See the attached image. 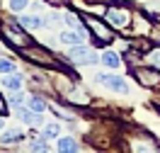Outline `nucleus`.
<instances>
[{"mask_svg":"<svg viewBox=\"0 0 160 153\" xmlns=\"http://www.w3.org/2000/svg\"><path fill=\"white\" fill-rule=\"evenodd\" d=\"M58 151H63V153H70V151H78V141L75 139H58Z\"/></svg>","mask_w":160,"mask_h":153,"instance_id":"obj_15","label":"nucleus"},{"mask_svg":"<svg viewBox=\"0 0 160 153\" xmlns=\"http://www.w3.org/2000/svg\"><path fill=\"white\" fill-rule=\"evenodd\" d=\"M97 83H102L104 88H109V90H114V92H126L129 90L126 83L121 80L119 75H109V73H100V75H97Z\"/></svg>","mask_w":160,"mask_h":153,"instance_id":"obj_5","label":"nucleus"},{"mask_svg":"<svg viewBox=\"0 0 160 153\" xmlns=\"http://www.w3.org/2000/svg\"><path fill=\"white\" fill-rule=\"evenodd\" d=\"M49 3H61V0H49Z\"/></svg>","mask_w":160,"mask_h":153,"instance_id":"obj_25","label":"nucleus"},{"mask_svg":"<svg viewBox=\"0 0 160 153\" xmlns=\"http://www.w3.org/2000/svg\"><path fill=\"white\" fill-rule=\"evenodd\" d=\"M102 63H104L107 68H119L121 59H119V54H114V51H104V54H102Z\"/></svg>","mask_w":160,"mask_h":153,"instance_id":"obj_12","label":"nucleus"},{"mask_svg":"<svg viewBox=\"0 0 160 153\" xmlns=\"http://www.w3.org/2000/svg\"><path fill=\"white\" fill-rule=\"evenodd\" d=\"M29 148H32V151H49V146H46V141H44V136H39V139H34Z\"/></svg>","mask_w":160,"mask_h":153,"instance_id":"obj_18","label":"nucleus"},{"mask_svg":"<svg viewBox=\"0 0 160 153\" xmlns=\"http://www.w3.org/2000/svg\"><path fill=\"white\" fill-rule=\"evenodd\" d=\"M2 126H5V119H2V117H0V131H2Z\"/></svg>","mask_w":160,"mask_h":153,"instance_id":"obj_23","label":"nucleus"},{"mask_svg":"<svg viewBox=\"0 0 160 153\" xmlns=\"http://www.w3.org/2000/svg\"><path fill=\"white\" fill-rule=\"evenodd\" d=\"M27 5H29V0H10V10L12 12H22Z\"/></svg>","mask_w":160,"mask_h":153,"instance_id":"obj_19","label":"nucleus"},{"mask_svg":"<svg viewBox=\"0 0 160 153\" xmlns=\"http://www.w3.org/2000/svg\"><path fill=\"white\" fill-rule=\"evenodd\" d=\"M150 61L155 63V66H160V51H153V54H150Z\"/></svg>","mask_w":160,"mask_h":153,"instance_id":"obj_21","label":"nucleus"},{"mask_svg":"<svg viewBox=\"0 0 160 153\" xmlns=\"http://www.w3.org/2000/svg\"><path fill=\"white\" fill-rule=\"evenodd\" d=\"M68 59L73 63H80V66H92V63H97V51L90 49V46L78 44V46H70Z\"/></svg>","mask_w":160,"mask_h":153,"instance_id":"obj_2","label":"nucleus"},{"mask_svg":"<svg viewBox=\"0 0 160 153\" xmlns=\"http://www.w3.org/2000/svg\"><path fill=\"white\" fill-rule=\"evenodd\" d=\"M17 117H20L22 122H27V124H39L41 122V117H39V112H32L29 107H17Z\"/></svg>","mask_w":160,"mask_h":153,"instance_id":"obj_10","label":"nucleus"},{"mask_svg":"<svg viewBox=\"0 0 160 153\" xmlns=\"http://www.w3.org/2000/svg\"><path fill=\"white\" fill-rule=\"evenodd\" d=\"M10 105H12V107H20V105H24V95H22V90H12Z\"/></svg>","mask_w":160,"mask_h":153,"instance_id":"obj_17","label":"nucleus"},{"mask_svg":"<svg viewBox=\"0 0 160 153\" xmlns=\"http://www.w3.org/2000/svg\"><path fill=\"white\" fill-rule=\"evenodd\" d=\"M2 85H5L8 90H22V75H17V73H8V78L2 80Z\"/></svg>","mask_w":160,"mask_h":153,"instance_id":"obj_14","label":"nucleus"},{"mask_svg":"<svg viewBox=\"0 0 160 153\" xmlns=\"http://www.w3.org/2000/svg\"><path fill=\"white\" fill-rule=\"evenodd\" d=\"M90 3H109V0H90Z\"/></svg>","mask_w":160,"mask_h":153,"instance_id":"obj_24","label":"nucleus"},{"mask_svg":"<svg viewBox=\"0 0 160 153\" xmlns=\"http://www.w3.org/2000/svg\"><path fill=\"white\" fill-rule=\"evenodd\" d=\"M85 37H88V32L73 29V32H63V34H61V41H63L66 46H78V44L85 41Z\"/></svg>","mask_w":160,"mask_h":153,"instance_id":"obj_8","label":"nucleus"},{"mask_svg":"<svg viewBox=\"0 0 160 153\" xmlns=\"http://www.w3.org/2000/svg\"><path fill=\"white\" fill-rule=\"evenodd\" d=\"M2 110H5V102H2V97H0V112H2Z\"/></svg>","mask_w":160,"mask_h":153,"instance_id":"obj_22","label":"nucleus"},{"mask_svg":"<svg viewBox=\"0 0 160 153\" xmlns=\"http://www.w3.org/2000/svg\"><path fill=\"white\" fill-rule=\"evenodd\" d=\"M82 22L88 24V29L92 32V37L97 39V44H109V41L114 39V37H112V32L107 29V24H102L97 17H85Z\"/></svg>","mask_w":160,"mask_h":153,"instance_id":"obj_4","label":"nucleus"},{"mask_svg":"<svg viewBox=\"0 0 160 153\" xmlns=\"http://www.w3.org/2000/svg\"><path fill=\"white\" fill-rule=\"evenodd\" d=\"M133 75L143 85H158L160 83V71H153V68H133Z\"/></svg>","mask_w":160,"mask_h":153,"instance_id":"obj_7","label":"nucleus"},{"mask_svg":"<svg viewBox=\"0 0 160 153\" xmlns=\"http://www.w3.org/2000/svg\"><path fill=\"white\" fill-rule=\"evenodd\" d=\"M27 107H29L32 112H44V110H46V100H44V97H39V95H32L29 100H27Z\"/></svg>","mask_w":160,"mask_h":153,"instance_id":"obj_13","label":"nucleus"},{"mask_svg":"<svg viewBox=\"0 0 160 153\" xmlns=\"http://www.w3.org/2000/svg\"><path fill=\"white\" fill-rule=\"evenodd\" d=\"M2 37H5V41L8 44H12V46H17V49H22V46H29L32 41L29 37L24 34V27H22L20 22L15 24V22H2Z\"/></svg>","mask_w":160,"mask_h":153,"instance_id":"obj_1","label":"nucleus"},{"mask_svg":"<svg viewBox=\"0 0 160 153\" xmlns=\"http://www.w3.org/2000/svg\"><path fill=\"white\" fill-rule=\"evenodd\" d=\"M24 139V134L20 131V129H12V131H5L2 136H0V143H5V146H10V143H17Z\"/></svg>","mask_w":160,"mask_h":153,"instance_id":"obj_11","label":"nucleus"},{"mask_svg":"<svg viewBox=\"0 0 160 153\" xmlns=\"http://www.w3.org/2000/svg\"><path fill=\"white\" fill-rule=\"evenodd\" d=\"M20 24L24 29H39V27L46 24V20L39 17V15H20Z\"/></svg>","mask_w":160,"mask_h":153,"instance_id":"obj_9","label":"nucleus"},{"mask_svg":"<svg viewBox=\"0 0 160 153\" xmlns=\"http://www.w3.org/2000/svg\"><path fill=\"white\" fill-rule=\"evenodd\" d=\"M107 20L114 29H121V27H126L129 24V12L126 10H117V8H109L107 10Z\"/></svg>","mask_w":160,"mask_h":153,"instance_id":"obj_6","label":"nucleus"},{"mask_svg":"<svg viewBox=\"0 0 160 153\" xmlns=\"http://www.w3.org/2000/svg\"><path fill=\"white\" fill-rule=\"evenodd\" d=\"M20 54L24 59L34 61V63H41V66H56V59H53L46 49H41V46H22Z\"/></svg>","mask_w":160,"mask_h":153,"instance_id":"obj_3","label":"nucleus"},{"mask_svg":"<svg viewBox=\"0 0 160 153\" xmlns=\"http://www.w3.org/2000/svg\"><path fill=\"white\" fill-rule=\"evenodd\" d=\"M17 66L10 61V59H0V73H15Z\"/></svg>","mask_w":160,"mask_h":153,"instance_id":"obj_16","label":"nucleus"},{"mask_svg":"<svg viewBox=\"0 0 160 153\" xmlns=\"http://www.w3.org/2000/svg\"><path fill=\"white\" fill-rule=\"evenodd\" d=\"M44 136H58V124H46L44 126Z\"/></svg>","mask_w":160,"mask_h":153,"instance_id":"obj_20","label":"nucleus"}]
</instances>
